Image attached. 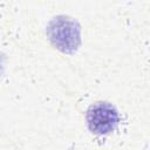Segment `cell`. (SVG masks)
I'll return each instance as SVG.
<instances>
[{
  "mask_svg": "<svg viewBox=\"0 0 150 150\" xmlns=\"http://www.w3.org/2000/svg\"><path fill=\"white\" fill-rule=\"evenodd\" d=\"M47 35L50 42L63 53H74L81 43L79 25L67 16L54 18L47 27Z\"/></svg>",
  "mask_w": 150,
  "mask_h": 150,
  "instance_id": "6da1fadb",
  "label": "cell"
},
{
  "mask_svg": "<svg viewBox=\"0 0 150 150\" xmlns=\"http://www.w3.org/2000/svg\"><path fill=\"white\" fill-rule=\"evenodd\" d=\"M87 124L91 132L96 135L109 134L118 124V112L109 103L98 102L87 110Z\"/></svg>",
  "mask_w": 150,
  "mask_h": 150,
  "instance_id": "7a4b0ae2",
  "label": "cell"
}]
</instances>
